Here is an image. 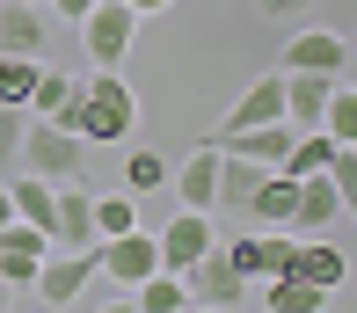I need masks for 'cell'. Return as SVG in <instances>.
<instances>
[{"label": "cell", "mask_w": 357, "mask_h": 313, "mask_svg": "<svg viewBox=\"0 0 357 313\" xmlns=\"http://www.w3.org/2000/svg\"><path fill=\"white\" fill-rule=\"evenodd\" d=\"M124 8H132L139 22H146V15H160V8H175V0H124Z\"/></svg>", "instance_id": "31"}, {"label": "cell", "mask_w": 357, "mask_h": 313, "mask_svg": "<svg viewBox=\"0 0 357 313\" xmlns=\"http://www.w3.org/2000/svg\"><path fill=\"white\" fill-rule=\"evenodd\" d=\"M226 255H234V270L248 277V284H263V277H278L284 262H291V234L284 226H255V234H241V241H219Z\"/></svg>", "instance_id": "10"}, {"label": "cell", "mask_w": 357, "mask_h": 313, "mask_svg": "<svg viewBox=\"0 0 357 313\" xmlns=\"http://www.w3.org/2000/svg\"><path fill=\"white\" fill-rule=\"evenodd\" d=\"M22 124H29V109L0 102V183H8V175L22 168Z\"/></svg>", "instance_id": "27"}, {"label": "cell", "mask_w": 357, "mask_h": 313, "mask_svg": "<svg viewBox=\"0 0 357 313\" xmlns=\"http://www.w3.org/2000/svg\"><path fill=\"white\" fill-rule=\"evenodd\" d=\"M328 183L343 190V197H357V153H350V146H335V153H328Z\"/></svg>", "instance_id": "28"}, {"label": "cell", "mask_w": 357, "mask_h": 313, "mask_svg": "<svg viewBox=\"0 0 357 313\" xmlns=\"http://www.w3.org/2000/svg\"><path fill=\"white\" fill-rule=\"evenodd\" d=\"M88 284H95V241L88 248H44L37 277H29V291H37L44 306H73Z\"/></svg>", "instance_id": "3"}, {"label": "cell", "mask_w": 357, "mask_h": 313, "mask_svg": "<svg viewBox=\"0 0 357 313\" xmlns=\"http://www.w3.org/2000/svg\"><path fill=\"white\" fill-rule=\"evenodd\" d=\"M44 248H52V241H44L29 219H8V226H0V284H29L37 262H44Z\"/></svg>", "instance_id": "14"}, {"label": "cell", "mask_w": 357, "mask_h": 313, "mask_svg": "<svg viewBox=\"0 0 357 313\" xmlns=\"http://www.w3.org/2000/svg\"><path fill=\"white\" fill-rule=\"evenodd\" d=\"M95 241V190L88 183H59L52 197V248H88Z\"/></svg>", "instance_id": "13"}, {"label": "cell", "mask_w": 357, "mask_h": 313, "mask_svg": "<svg viewBox=\"0 0 357 313\" xmlns=\"http://www.w3.org/2000/svg\"><path fill=\"white\" fill-rule=\"evenodd\" d=\"M263 299H270V313H321V306H328L314 284H306V277H291V270L263 277Z\"/></svg>", "instance_id": "21"}, {"label": "cell", "mask_w": 357, "mask_h": 313, "mask_svg": "<svg viewBox=\"0 0 357 313\" xmlns=\"http://www.w3.org/2000/svg\"><path fill=\"white\" fill-rule=\"evenodd\" d=\"M321 131H328V139H357V88L350 80H328V102H321Z\"/></svg>", "instance_id": "23"}, {"label": "cell", "mask_w": 357, "mask_h": 313, "mask_svg": "<svg viewBox=\"0 0 357 313\" xmlns=\"http://www.w3.org/2000/svg\"><path fill=\"white\" fill-rule=\"evenodd\" d=\"M132 37H139V15L124 8V0H95V8L80 15V44H88L95 66H124Z\"/></svg>", "instance_id": "4"}, {"label": "cell", "mask_w": 357, "mask_h": 313, "mask_svg": "<svg viewBox=\"0 0 357 313\" xmlns=\"http://www.w3.org/2000/svg\"><path fill=\"white\" fill-rule=\"evenodd\" d=\"M88 8H95V0H44V15H52V22H80Z\"/></svg>", "instance_id": "30"}, {"label": "cell", "mask_w": 357, "mask_h": 313, "mask_svg": "<svg viewBox=\"0 0 357 313\" xmlns=\"http://www.w3.org/2000/svg\"><path fill=\"white\" fill-rule=\"evenodd\" d=\"M183 284H190V306H241V299H248V277H241L234 270V255H226V248H204L197 262H190V270H183Z\"/></svg>", "instance_id": "5"}, {"label": "cell", "mask_w": 357, "mask_h": 313, "mask_svg": "<svg viewBox=\"0 0 357 313\" xmlns=\"http://www.w3.org/2000/svg\"><path fill=\"white\" fill-rule=\"evenodd\" d=\"M153 248H160V270H175V277H183V270H190V262H197L204 248H219L212 211H190V204H183V211H175V219L153 234Z\"/></svg>", "instance_id": "9"}, {"label": "cell", "mask_w": 357, "mask_h": 313, "mask_svg": "<svg viewBox=\"0 0 357 313\" xmlns=\"http://www.w3.org/2000/svg\"><path fill=\"white\" fill-rule=\"evenodd\" d=\"M291 183H299V197H291V226H284V234H335V226H343L350 197L328 183V168H314V175H291Z\"/></svg>", "instance_id": "6"}, {"label": "cell", "mask_w": 357, "mask_h": 313, "mask_svg": "<svg viewBox=\"0 0 357 313\" xmlns=\"http://www.w3.org/2000/svg\"><path fill=\"white\" fill-rule=\"evenodd\" d=\"M284 80V124L291 131H314L321 102H328V73H278Z\"/></svg>", "instance_id": "18"}, {"label": "cell", "mask_w": 357, "mask_h": 313, "mask_svg": "<svg viewBox=\"0 0 357 313\" xmlns=\"http://www.w3.org/2000/svg\"><path fill=\"white\" fill-rule=\"evenodd\" d=\"M22 168L44 175V183H80L88 175V139L52 124V117H29L22 124Z\"/></svg>", "instance_id": "2"}, {"label": "cell", "mask_w": 357, "mask_h": 313, "mask_svg": "<svg viewBox=\"0 0 357 313\" xmlns=\"http://www.w3.org/2000/svg\"><path fill=\"white\" fill-rule=\"evenodd\" d=\"M139 313H183L190 306V284H183V277H175V270H153V277H139Z\"/></svg>", "instance_id": "22"}, {"label": "cell", "mask_w": 357, "mask_h": 313, "mask_svg": "<svg viewBox=\"0 0 357 313\" xmlns=\"http://www.w3.org/2000/svg\"><path fill=\"white\" fill-rule=\"evenodd\" d=\"M66 124L80 139H95V146H124L139 131V95L117 80V66H95V80L73 88V117Z\"/></svg>", "instance_id": "1"}, {"label": "cell", "mask_w": 357, "mask_h": 313, "mask_svg": "<svg viewBox=\"0 0 357 313\" xmlns=\"http://www.w3.org/2000/svg\"><path fill=\"white\" fill-rule=\"evenodd\" d=\"M73 88H80V73H66V66H37V88H29V117L66 124V117H73ZM66 131H73V124H66Z\"/></svg>", "instance_id": "17"}, {"label": "cell", "mask_w": 357, "mask_h": 313, "mask_svg": "<svg viewBox=\"0 0 357 313\" xmlns=\"http://www.w3.org/2000/svg\"><path fill=\"white\" fill-rule=\"evenodd\" d=\"M160 183H168V160H160L153 146H132V160H124V190L146 197V190H160Z\"/></svg>", "instance_id": "26"}, {"label": "cell", "mask_w": 357, "mask_h": 313, "mask_svg": "<svg viewBox=\"0 0 357 313\" xmlns=\"http://www.w3.org/2000/svg\"><path fill=\"white\" fill-rule=\"evenodd\" d=\"M37 66H44V59H15V52H0V102L29 109V88H37Z\"/></svg>", "instance_id": "24"}, {"label": "cell", "mask_w": 357, "mask_h": 313, "mask_svg": "<svg viewBox=\"0 0 357 313\" xmlns=\"http://www.w3.org/2000/svg\"><path fill=\"white\" fill-rule=\"evenodd\" d=\"M139 226V197L124 190V197H95V241H109V234H132Z\"/></svg>", "instance_id": "25"}, {"label": "cell", "mask_w": 357, "mask_h": 313, "mask_svg": "<svg viewBox=\"0 0 357 313\" xmlns=\"http://www.w3.org/2000/svg\"><path fill=\"white\" fill-rule=\"evenodd\" d=\"M0 52H15V59H44L52 52V15H44V0H0Z\"/></svg>", "instance_id": "11"}, {"label": "cell", "mask_w": 357, "mask_h": 313, "mask_svg": "<svg viewBox=\"0 0 357 313\" xmlns=\"http://www.w3.org/2000/svg\"><path fill=\"white\" fill-rule=\"evenodd\" d=\"M255 8H263V15H270V22H299V15H306V8H314V0H255Z\"/></svg>", "instance_id": "29"}, {"label": "cell", "mask_w": 357, "mask_h": 313, "mask_svg": "<svg viewBox=\"0 0 357 313\" xmlns=\"http://www.w3.org/2000/svg\"><path fill=\"white\" fill-rule=\"evenodd\" d=\"M278 73H328V80H343L350 73V44L335 37V29H299V37L284 44Z\"/></svg>", "instance_id": "12"}, {"label": "cell", "mask_w": 357, "mask_h": 313, "mask_svg": "<svg viewBox=\"0 0 357 313\" xmlns=\"http://www.w3.org/2000/svg\"><path fill=\"white\" fill-rule=\"evenodd\" d=\"M263 160H248V153H219V204H248V197H255V183H263Z\"/></svg>", "instance_id": "20"}, {"label": "cell", "mask_w": 357, "mask_h": 313, "mask_svg": "<svg viewBox=\"0 0 357 313\" xmlns=\"http://www.w3.org/2000/svg\"><path fill=\"white\" fill-rule=\"evenodd\" d=\"M291 197H299V183H291L284 168H270L263 183H255V197H248L241 211H248L255 226H291Z\"/></svg>", "instance_id": "19"}, {"label": "cell", "mask_w": 357, "mask_h": 313, "mask_svg": "<svg viewBox=\"0 0 357 313\" xmlns=\"http://www.w3.org/2000/svg\"><path fill=\"white\" fill-rule=\"evenodd\" d=\"M270 117H284V80H278V73L248 80V88H241V102L226 109L219 131H248V124H270Z\"/></svg>", "instance_id": "16"}, {"label": "cell", "mask_w": 357, "mask_h": 313, "mask_svg": "<svg viewBox=\"0 0 357 313\" xmlns=\"http://www.w3.org/2000/svg\"><path fill=\"white\" fill-rule=\"evenodd\" d=\"M95 270H102L109 284H124V291H132L139 277H153V270H160V248H153V234H146V226H132V234L95 241Z\"/></svg>", "instance_id": "7"}, {"label": "cell", "mask_w": 357, "mask_h": 313, "mask_svg": "<svg viewBox=\"0 0 357 313\" xmlns=\"http://www.w3.org/2000/svg\"><path fill=\"white\" fill-rule=\"evenodd\" d=\"M284 270H291V277H306L321 299H335V291L350 284V255L335 248L328 234H299V241H291V262H284Z\"/></svg>", "instance_id": "8"}, {"label": "cell", "mask_w": 357, "mask_h": 313, "mask_svg": "<svg viewBox=\"0 0 357 313\" xmlns=\"http://www.w3.org/2000/svg\"><path fill=\"white\" fill-rule=\"evenodd\" d=\"M168 183L190 211H219V146H197L183 168H168Z\"/></svg>", "instance_id": "15"}]
</instances>
